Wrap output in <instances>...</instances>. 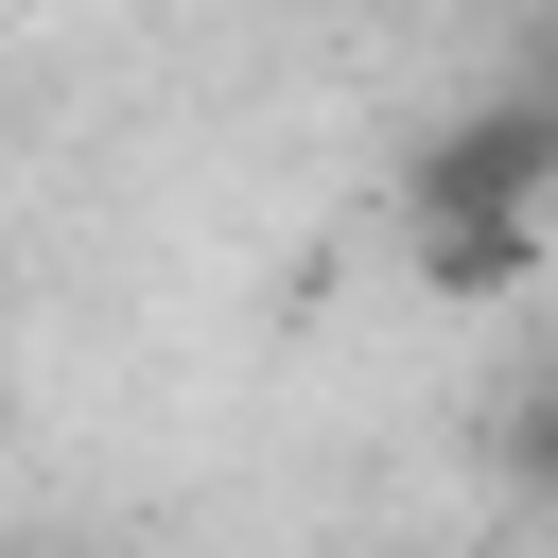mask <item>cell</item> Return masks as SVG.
<instances>
[{
	"instance_id": "cell-1",
	"label": "cell",
	"mask_w": 558,
	"mask_h": 558,
	"mask_svg": "<svg viewBox=\"0 0 558 558\" xmlns=\"http://www.w3.org/2000/svg\"><path fill=\"white\" fill-rule=\"evenodd\" d=\"M401 227H558V87L453 105L401 157Z\"/></svg>"
},
{
	"instance_id": "cell-2",
	"label": "cell",
	"mask_w": 558,
	"mask_h": 558,
	"mask_svg": "<svg viewBox=\"0 0 558 558\" xmlns=\"http://www.w3.org/2000/svg\"><path fill=\"white\" fill-rule=\"evenodd\" d=\"M541 244H558V227H418V279L488 314V296H523V262H541Z\"/></svg>"
},
{
	"instance_id": "cell-3",
	"label": "cell",
	"mask_w": 558,
	"mask_h": 558,
	"mask_svg": "<svg viewBox=\"0 0 558 558\" xmlns=\"http://www.w3.org/2000/svg\"><path fill=\"white\" fill-rule=\"evenodd\" d=\"M506 471H523V488H558V384H523V418H506Z\"/></svg>"
}]
</instances>
